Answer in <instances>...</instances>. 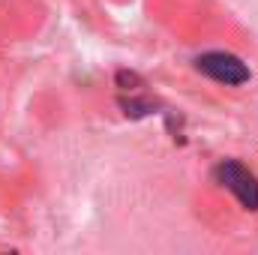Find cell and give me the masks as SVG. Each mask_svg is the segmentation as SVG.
Listing matches in <instances>:
<instances>
[{"label":"cell","mask_w":258,"mask_h":255,"mask_svg":"<svg viewBox=\"0 0 258 255\" xmlns=\"http://www.w3.org/2000/svg\"><path fill=\"white\" fill-rule=\"evenodd\" d=\"M213 180L228 189L246 210H258V177L237 159H219L213 165Z\"/></svg>","instance_id":"obj_1"},{"label":"cell","mask_w":258,"mask_h":255,"mask_svg":"<svg viewBox=\"0 0 258 255\" xmlns=\"http://www.w3.org/2000/svg\"><path fill=\"white\" fill-rule=\"evenodd\" d=\"M195 69L201 75H207L210 81L216 84H225V87H240L252 78V69L246 66L243 57L231 54V51H207V54H198L195 57Z\"/></svg>","instance_id":"obj_2"}]
</instances>
